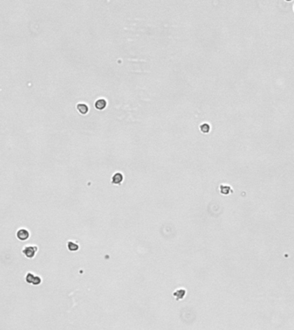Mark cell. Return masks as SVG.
Instances as JSON below:
<instances>
[{
  "mask_svg": "<svg viewBox=\"0 0 294 330\" xmlns=\"http://www.w3.org/2000/svg\"><path fill=\"white\" fill-rule=\"evenodd\" d=\"M25 280H26L27 283L34 285H40L41 283V278L40 276L33 274V273H30V272L27 273V275L25 277Z\"/></svg>",
  "mask_w": 294,
  "mask_h": 330,
  "instance_id": "1",
  "label": "cell"
},
{
  "mask_svg": "<svg viewBox=\"0 0 294 330\" xmlns=\"http://www.w3.org/2000/svg\"><path fill=\"white\" fill-rule=\"evenodd\" d=\"M37 250H38V247L37 246H26L23 249L22 253H23V255H25L27 258L32 259V258L34 257Z\"/></svg>",
  "mask_w": 294,
  "mask_h": 330,
  "instance_id": "2",
  "label": "cell"
},
{
  "mask_svg": "<svg viewBox=\"0 0 294 330\" xmlns=\"http://www.w3.org/2000/svg\"><path fill=\"white\" fill-rule=\"evenodd\" d=\"M16 237L19 240L26 241L29 237V232L28 230L22 228V229L18 230V231L16 232Z\"/></svg>",
  "mask_w": 294,
  "mask_h": 330,
  "instance_id": "3",
  "label": "cell"
},
{
  "mask_svg": "<svg viewBox=\"0 0 294 330\" xmlns=\"http://www.w3.org/2000/svg\"><path fill=\"white\" fill-rule=\"evenodd\" d=\"M122 180H123V176L121 173H115L112 177V183L113 184L119 185L122 182Z\"/></svg>",
  "mask_w": 294,
  "mask_h": 330,
  "instance_id": "4",
  "label": "cell"
},
{
  "mask_svg": "<svg viewBox=\"0 0 294 330\" xmlns=\"http://www.w3.org/2000/svg\"><path fill=\"white\" fill-rule=\"evenodd\" d=\"M106 106H107V102H106V100H104V99H99V100H97V101L95 102V108L98 109V110H102V109H104V108L106 107Z\"/></svg>",
  "mask_w": 294,
  "mask_h": 330,
  "instance_id": "5",
  "label": "cell"
},
{
  "mask_svg": "<svg viewBox=\"0 0 294 330\" xmlns=\"http://www.w3.org/2000/svg\"><path fill=\"white\" fill-rule=\"evenodd\" d=\"M77 110L79 111V113H81L82 114H86L88 112H89V107L88 106L84 103H78L77 105Z\"/></svg>",
  "mask_w": 294,
  "mask_h": 330,
  "instance_id": "6",
  "label": "cell"
},
{
  "mask_svg": "<svg viewBox=\"0 0 294 330\" xmlns=\"http://www.w3.org/2000/svg\"><path fill=\"white\" fill-rule=\"evenodd\" d=\"M220 193L222 194H229L232 193V187L227 185H221L220 186Z\"/></svg>",
  "mask_w": 294,
  "mask_h": 330,
  "instance_id": "7",
  "label": "cell"
},
{
  "mask_svg": "<svg viewBox=\"0 0 294 330\" xmlns=\"http://www.w3.org/2000/svg\"><path fill=\"white\" fill-rule=\"evenodd\" d=\"M186 294V291L184 289H179L177 290L175 292H174V297L176 298V299H180V298H182Z\"/></svg>",
  "mask_w": 294,
  "mask_h": 330,
  "instance_id": "8",
  "label": "cell"
},
{
  "mask_svg": "<svg viewBox=\"0 0 294 330\" xmlns=\"http://www.w3.org/2000/svg\"><path fill=\"white\" fill-rule=\"evenodd\" d=\"M68 249H69V250H71V251H77V249H79V246L77 245L76 242L70 241V242H68Z\"/></svg>",
  "mask_w": 294,
  "mask_h": 330,
  "instance_id": "9",
  "label": "cell"
},
{
  "mask_svg": "<svg viewBox=\"0 0 294 330\" xmlns=\"http://www.w3.org/2000/svg\"><path fill=\"white\" fill-rule=\"evenodd\" d=\"M200 128H201V131L203 133H208L210 132V129H211L210 126L207 123H204V124L201 125Z\"/></svg>",
  "mask_w": 294,
  "mask_h": 330,
  "instance_id": "10",
  "label": "cell"
}]
</instances>
